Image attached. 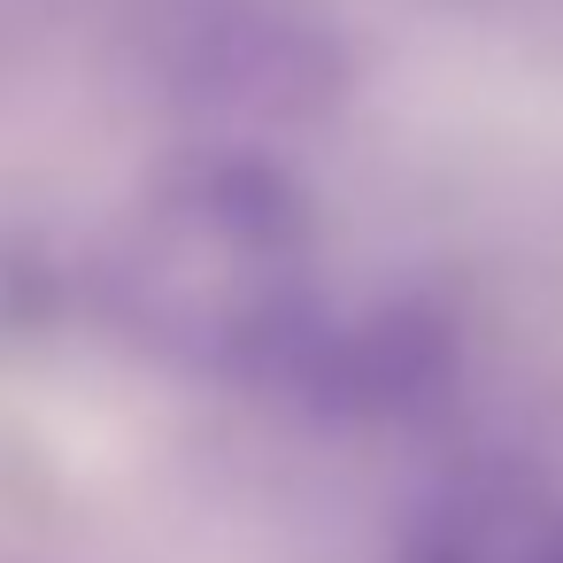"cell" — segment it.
Here are the masks:
<instances>
[{
	"instance_id": "cell-1",
	"label": "cell",
	"mask_w": 563,
	"mask_h": 563,
	"mask_svg": "<svg viewBox=\"0 0 563 563\" xmlns=\"http://www.w3.org/2000/svg\"><path fill=\"white\" fill-rule=\"evenodd\" d=\"M86 294L147 363L278 394L332 301L317 194L278 147L186 140L117 209Z\"/></svg>"
},
{
	"instance_id": "cell-2",
	"label": "cell",
	"mask_w": 563,
	"mask_h": 563,
	"mask_svg": "<svg viewBox=\"0 0 563 563\" xmlns=\"http://www.w3.org/2000/svg\"><path fill=\"white\" fill-rule=\"evenodd\" d=\"M132 63L194 140L278 147L355 86V47L324 0H140Z\"/></svg>"
},
{
	"instance_id": "cell-3",
	"label": "cell",
	"mask_w": 563,
	"mask_h": 563,
	"mask_svg": "<svg viewBox=\"0 0 563 563\" xmlns=\"http://www.w3.org/2000/svg\"><path fill=\"white\" fill-rule=\"evenodd\" d=\"M455 371H463V340L424 294H371L355 309L324 301L271 401L301 409L309 424L378 432L440 409L455 394Z\"/></svg>"
},
{
	"instance_id": "cell-4",
	"label": "cell",
	"mask_w": 563,
	"mask_h": 563,
	"mask_svg": "<svg viewBox=\"0 0 563 563\" xmlns=\"http://www.w3.org/2000/svg\"><path fill=\"white\" fill-rule=\"evenodd\" d=\"M401 563H563V494L517 463H463L409 501Z\"/></svg>"
}]
</instances>
